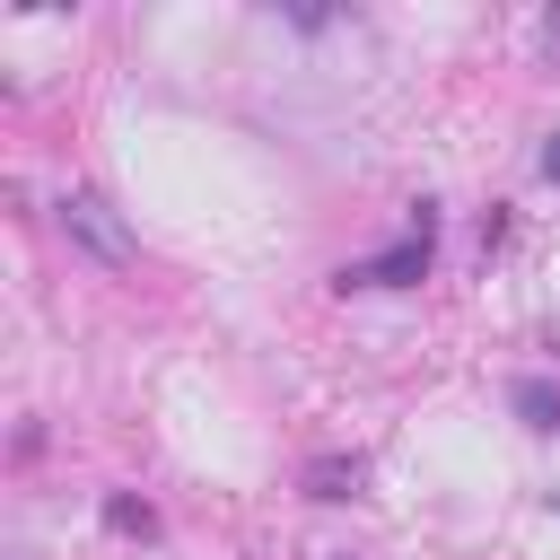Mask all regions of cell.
I'll list each match as a JSON object with an SVG mask.
<instances>
[{"instance_id":"obj_5","label":"cell","mask_w":560,"mask_h":560,"mask_svg":"<svg viewBox=\"0 0 560 560\" xmlns=\"http://www.w3.org/2000/svg\"><path fill=\"white\" fill-rule=\"evenodd\" d=\"M105 516H114V525H122V534H158V516H149V508H131V499H114V508H105Z\"/></svg>"},{"instance_id":"obj_4","label":"cell","mask_w":560,"mask_h":560,"mask_svg":"<svg viewBox=\"0 0 560 560\" xmlns=\"http://www.w3.org/2000/svg\"><path fill=\"white\" fill-rule=\"evenodd\" d=\"M359 481H368V472H359V455H350V464H341V455L306 464V490H315V499H359Z\"/></svg>"},{"instance_id":"obj_2","label":"cell","mask_w":560,"mask_h":560,"mask_svg":"<svg viewBox=\"0 0 560 560\" xmlns=\"http://www.w3.org/2000/svg\"><path fill=\"white\" fill-rule=\"evenodd\" d=\"M429 245H438V219L420 210V219L402 228V245H385V254L350 262V271H341V289H411V280L429 271Z\"/></svg>"},{"instance_id":"obj_1","label":"cell","mask_w":560,"mask_h":560,"mask_svg":"<svg viewBox=\"0 0 560 560\" xmlns=\"http://www.w3.org/2000/svg\"><path fill=\"white\" fill-rule=\"evenodd\" d=\"M52 219H61V236H70L88 262H105V271H131V262H140V236H131V219H122L105 192H61Z\"/></svg>"},{"instance_id":"obj_3","label":"cell","mask_w":560,"mask_h":560,"mask_svg":"<svg viewBox=\"0 0 560 560\" xmlns=\"http://www.w3.org/2000/svg\"><path fill=\"white\" fill-rule=\"evenodd\" d=\"M508 402H516V420H525V429H542V438L560 429V394H551L542 376H516V385H508Z\"/></svg>"},{"instance_id":"obj_6","label":"cell","mask_w":560,"mask_h":560,"mask_svg":"<svg viewBox=\"0 0 560 560\" xmlns=\"http://www.w3.org/2000/svg\"><path fill=\"white\" fill-rule=\"evenodd\" d=\"M542 175H551V184H560V131H551V140H542Z\"/></svg>"}]
</instances>
